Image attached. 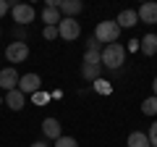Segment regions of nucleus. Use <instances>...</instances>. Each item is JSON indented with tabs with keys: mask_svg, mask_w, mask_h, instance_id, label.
<instances>
[{
	"mask_svg": "<svg viewBox=\"0 0 157 147\" xmlns=\"http://www.w3.org/2000/svg\"><path fill=\"white\" fill-rule=\"evenodd\" d=\"M102 66L105 68H110V71H118V68L123 66V61H126V47L121 45V42H113V45H105L102 47Z\"/></svg>",
	"mask_w": 157,
	"mask_h": 147,
	"instance_id": "f257e3e1",
	"label": "nucleus"
},
{
	"mask_svg": "<svg viewBox=\"0 0 157 147\" xmlns=\"http://www.w3.org/2000/svg\"><path fill=\"white\" fill-rule=\"evenodd\" d=\"M94 37H97V42L113 45V42H118V37H121V26H118V21H113V18H105V21L97 24Z\"/></svg>",
	"mask_w": 157,
	"mask_h": 147,
	"instance_id": "f03ea898",
	"label": "nucleus"
},
{
	"mask_svg": "<svg viewBox=\"0 0 157 147\" xmlns=\"http://www.w3.org/2000/svg\"><path fill=\"white\" fill-rule=\"evenodd\" d=\"M78 34H81L78 18H60V24H58V37H60V40L73 42V40H78Z\"/></svg>",
	"mask_w": 157,
	"mask_h": 147,
	"instance_id": "7ed1b4c3",
	"label": "nucleus"
},
{
	"mask_svg": "<svg viewBox=\"0 0 157 147\" xmlns=\"http://www.w3.org/2000/svg\"><path fill=\"white\" fill-rule=\"evenodd\" d=\"M34 8L29 6V3H16V6L11 8V18H13V24L16 26H26V24H32L34 21Z\"/></svg>",
	"mask_w": 157,
	"mask_h": 147,
	"instance_id": "20e7f679",
	"label": "nucleus"
},
{
	"mask_svg": "<svg viewBox=\"0 0 157 147\" xmlns=\"http://www.w3.org/2000/svg\"><path fill=\"white\" fill-rule=\"evenodd\" d=\"M26 58H29V45H26V42H16V40H13L11 45L6 47V61L8 63H16V66H18V63H24Z\"/></svg>",
	"mask_w": 157,
	"mask_h": 147,
	"instance_id": "39448f33",
	"label": "nucleus"
},
{
	"mask_svg": "<svg viewBox=\"0 0 157 147\" xmlns=\"http://www.w3.org/2000/svg\"><path fill=\"white\" fill-rule=\"evenodd\" d=\"M18 81H21V74L16 71V66H8L0 71V89H6V92L18 89Z\"/></svg>",
	"mask_w": 157,
	"mask_h": 147,
	"instance_id": "423d86ee",
	"label": "nucleus"
},
{
	"mask_svg": "<svg viewBox=\"0 0 157 147\" xmlns=\"http://www.w3.org/2000/svg\"><path fill=\"white\" fill-rule=\"evenodd\" d=\"M39 84H42L39 74H24L21 81H18V89H21L24 95H34V92H39Z\"/></svg>",
	"mask_w": 157,
	"mask_h": 147,
	"instance_id": "0eeeda50",
	"label": "nucleus"
},
{
	"mask_svg": "<svg viewBox=\"0 0 157 147\" xmlns=\"http://www.w3.org/2000/svg\"><path fill=\"white\" fill-rule=\"evenodd\" d=\"M42 134H45L47 139H52V142L60 139V137H63L60 121H58V118H45V121H42Z\"/></svg>",
	"mask_w": 157,
	"mask_h": 147,
	"instance_id": "6e6552de",
	"label": "nucleus"
},
{
	"mask_svg": "<svg viewBox=\"0 0 157 147\" xmlns=\"http://www.w3.org/2000/svg\"><path fill=\"white\" fill-rule=\"evenodd\" d=\"M81 0H60V6H58V11H60L63 18H76L78 13H81Z\"/></svg>",
	"mask_w": 157,
	"mask_h": 147,
	"instance_id": "1a4fd4ad",
	"label": "nucleus"
},
{
	"mask_svg": "<svg viewBox=\"0 0 157 147\" xmlns=\"http://www.w3.org/2000/svg\"><path fill=\"white\" fill-rule=\"evenodd\" d=\"M6 105L11 108V110H24V105H26V95H24L21 89H11V92H6Z\"/></svg>",
	"mask_w": 157,
	"mask_h": 147,
	"instance_id": "9d476101",
	"label": "nucleus"
},
{
	"mask_svg": "<svg viewBox=\"0 0 157 147\" xmlns=\"http://www.w3.org/2000/svg\"><path fill=\"white\" fill-rule=\"evenodd\" d=\"M136 13H139V21L141 24H157V3H152V0L144 3Z\"/></svg>",
	"mask_w": 157,
	"mask_h": 147,
	"instance_id": "9b49d317",
	"label": "nucleus"
},
{
	"mask_svg": "<svg viewBox=\"0 0 157 147\" xmlns=\"http://www.w3.org/2000/svg\"><path fill=\"white\" fill-rule=\"evenodd\" d=\"M115 21H118V26H121V29H131V26L139 24V13L131 11V8H126V11H121V16H118Z\"/></svg>",
	"mask_w": 157,
	"mask_h": 147,
	"instance_id": "f8f14e48",
	"label": "nucleus"
},
{
	"mask_svg": "<svg viewBox=\"0 0 157 147\" xmlns=\"http://www.w3.org/2000/svg\"><path fill=\"white\" fill-rule=\"evenodd\" d=\"M139 47H141V53H144L147 58L157 55V34H144L139 40Z\"/></svg>",
	"mask_w": 157,
	"mask_h": 147,
	"instance_id": "ddd939ff",
	"label": "nucleus"
},
{
	"mask_svg": "<svg viewBox=\"0 0 157 147\" xmlns=\"http://www.w3.org/2000/svg\"><path fill=\"white\" fill-rule=\"evenodd\" d=\"M39 16H42V21H45V26H58V24H60V11H58V8H42V13H39Z\"/></svg>",
	"mask_w": 157,
	"mask_h": 147,
	"instance_id": "4468645a",
	"label": "nucleus"
},
{
	"mask_svg": "<svg viewBox=\"0 0 157 147\" xmlns=\"http://www.w3.org/2000/svg\"><path fill=\"white\" fill-rule=\"evenodd\" d=\"M128 147H152L147 131H131L128 134Z\"/></svg>",
	"mask_w": 157,
	"mask_h": 147,
	"instance_id": "2eb2a0df",
	"label": "nucleus"
},
{
	"mask_svg": "<svg viewBox=\"0 0 157 147\" xmlns=\"http://www.w3.org/2000/svg\"><path fill=\"white\" fill-rule=\"evenodd\" d=\"M141 113L144 116H157V97H147L144 102H141Z\"/></svg>",
	"mask_w": 157,
	"mask_h": 147,
	"instance_id": "dca6fc26",
	"label": "nucleus"
},
{
	"mask_svg": "<svg viewBox=\"0 0 157 147\" xmlns=\"http://www.w3.org/2000/svg\"><path fill=\"white\" fill-rule=\"evenodd\" d=\"M52 147H78V142L73 139V137H66V134H63L60 139H55V145H52Z\"/></svg>",
	"mask_w": 157,
	"mask_h": 147,
	"instance_id": "f3484780",
	"label": "nucleus"
},
{
	"mask_svg": "<svg viewBox=\"0 0 157 147\" xmlns=\"http://www.w3.org/2000/svg\"><path fill=\"white\" fill-rule=\"evenodd\" d=\"M86 53H100V42H97L94 34H92L89 40H86Z\"/></svg>",
	"mask_w": 157,
	"mask_h": 147,
	"instance_id": "a211bd4d",
	"label": "nucleus"
},
{
	"mask_svg": "<svg viewBox=\"0 0 157 147\" xmlns=\"http://www.w3.org/2000/svg\"><path fill=\"white\" fill-rule=\"evenodd\" d=\"M147 137H149V145H152V147H157V121H155V124L149 126V131H147Z\"/></svg>",
	"mask_w": 157,
	"mask_h": 147,
	"instance_id": "6ab92c4d",
	"label": "nucleus"
},
{
	"mask_svg": "<svg viewBox=\"0 0 157 147\" xmlns=\"http://www.w3.org/2000/svg\"><path fill=\"white\" fill-rule=\"evenodd\" d=\"M42 37H45V40H58V26H45Z\"/></svg>",
	"mask_w": 157,
	"mask_h": 147,
	"instance_id": "aec40b11",
	"label": "nucleus"
},
{
	"mask_svg": "<svg viewBox=\"0 0 157 147\" xmlns=\"http://www.w3.org/2000/svg\"><path fill=\"white\" fill-rule=\"evenodd\" d=\"M13 37H16V42H24V37H26L24 26H13Z\"/></svg>",
	"mask_w": 157,
	"mask_h": 147,
	"instance_id": "412c9836",
	"label": "nucleus"
},
{
	"mask_svg": "<svg viewBox=\"0 0 157 147\" xmlns=\"http://www.w3.org/2000/svg\"><path fill=\"white\" fill-rule=\"evenodd\" d=\"M11 3H8V0H0V18H3V16H6V13H11Z\"/></svg>",
	"mask_w": 157,
	"mask_h": 147,
	"instance_id": "4be33fe9",
	"label": "nucleus"
},
{
	"mask_svg": "<svg viewBox=\"0 0 157 147\" xmlns=\"http://www.w3.org/2000/svg\"><path fill=\"white\" fill-rule=\"evenodd\" d=\"M37 102H47V95H45V92H34V105H37Z\"/></svg>",
	"mask_w": 157,
	"mask_h": 147,
	"instance_id": "5701e85b",
	"label": "nucleus"
},
{
	"mask_svg": "<svg viewBox=\"0 0 157 147\" xmlns=\"http://www.w3.org/2000/svg\"><path fill=\"white\" fill-rule=\"evenodd\" d=\"M29 147H47L45 142H34V145H29Z\"/></svg>",
	"mask_w": 157,
	"mask_h": 147,
	"instance_id": "b1692460",
	"label": "nucleus"
},
{
	"mask_svg": "<svg viewBox=\"0 0 157 147\" xmlns=\"http://www.w3.org/2000/svg\"><path fill=\"white\" fill-rule=\"evenodd\" d=\"M152 89H155V97H157V76H155V81H152Z\"/></svg>",
	"mask_w": 157,
	"mask_h": 147,
	"instance_id": "393cba45",
	"label": "nucleus"
},
{
	"mask_svg": "<svg viewBox=\"0 0 157 147\" xmlns=\"http://www.w3.org/2000/svg\"><path fill=\"white\" fill-rule=\"evenodd\" d=\"M0 105H3V97H0Z\"/></svg>",
	"mask_w": 157,
	"mask_h": 147,
	"instance_id": "a878e982",
	"label": "nucleus"
}]
</instances>
